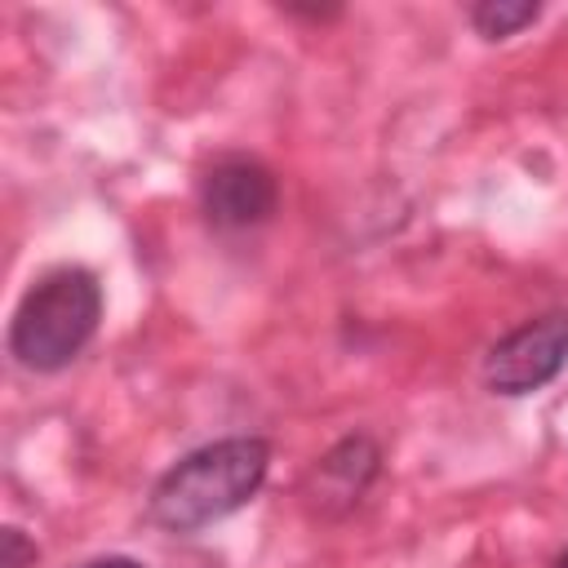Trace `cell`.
<instances>
[{
	"label": "cell",
	"mask_w": 568,
	"mask_h": 568,
	"mask_svg": "<svg viewBox=\"0 0 568 568\" xmlns=\"http://www.w3.org/2000/svg\"><path fill=\"white\" fill-rule=\"evenodd\" d=\"M271 466V448L257 435H235L186 453L151 488V519L169 532H195L253 501Z\"/></svg>",
	"instance_id": "6da1fadb"
},
{
	"label": "cell",
	"mask_w": 568,
	"mask_h": 568,
	"mask_svg": "<svg viewBox=\"0 0 568 568\" xmlns=\"http://www.w3.org/2000/svg\"><path fill=\"white\" fill-rule=\"evenodd\" d=\"M98 320H102L98 280L84 266H58L22 293L9 324V351L18 355L22 368L58 373L98 333Z\"/></svg>",
	"instance_id": "7a4b0ae2"
},
{
	"label": "cell",
	"mask_w": 568,
	"mask_h": 568,
	"mask_svg": "<svg viewBox=\"0 0 568 568\" xmlns=\"http://www.w3.org/2000/svg\"><path fill=\"white\" fill-rule=\"evenodd\" d=\"M564 364H568V315L550 311L541 320L519 324L488 351L484 382L497 395H532L546 382H555Z\"/></svg>",
	"instance_id": "3957f363"
},
{
	"label": "cell",
	"mask_w": 568,
	"mask_h": 568,
	"mask_svg": "<svg viewBox=\"0 0 568 568\" xmlns=\"http://www.w3.org/2000/svg\"><path fill=\"white\" fill-rule=\"evenodd\" d=\"M200 200H204V217L213 226L244 231V226H257L275 213L280 191H275V178L266 164H257L248 155H226L204 173Z\"/></svg>",
	"instance_id": "277c9868"
},
{
	"label": "cell",
	"mask_w": 568,
	"mask_h": 568,
	"mask_svg": "<svg viewBox=\"0 0 568 568\" xmlns=\"http://www.w3.org/2000/svg\"><path fill=\"white\" fill-rule=\"evenodd\" d=\"M377 444L373 439H364V435H351V439H342L333 453H324L320 457V466L311 470V488H306V497L320 506V510H346V506H355L359 497H364V488L373 484V475H377Z\"/></svg>",
	"instance_id": "5b68a950"
},
{
	"label": "cell",
	"mask_w": 568,
	"mask_h": 568,
	"mask_svg": "<svg viewBox=\"0 0 568 568\" xmlns=\"http://www.w3.org/2000/svg\"><path fill=\"white\" fill-rule=\"evenodd\" d=\"M537 13H541V9L528 4V0H484V4L470 9V22H475V31H479L484 40H506V36H515L519 27H528Z\"/></svg>",
	"instance_id": "8992f818"
},
{
	"label": "cell",
	"mask_w": 568,
	"mask_h": 568,
	"mask_svg": "<svg viewBox=\"0 0 568 568\" xmlns=\"http://www.w3.org/2000/svg\"><path fill=\"white\" fill-rule=\"evenodd\" d=\"M0 546H4L0 568H27V564L36 559V546H27V537H22L18 528H4V532H0Z\"/></svg>",
	"instance_id": "52a82bcc"
},
{
	"label": "cell",
	"mask_w": 568,
	"mask_h": 568,
	"mask_svg": "<svg viewBox=\"0 0 568 568\" xmlns=\"http://www.w3.org/2000/svg\"><path fill=\"white\" fill-rule=\"evenodd\" d=\"M89 568H142V564H133V559H98Z\"/></svg>",
	"instance_id": "ba28073f"
},
{
	"label": "cell",
	"mask_w": 568,
	"mask_h": 568,
	"mask_svg": "<svg viewBox=\"0 0 568 568\" xmlns=\"http://www.w3.org/2000/svg\"><path fill=\"white\" fill-rule=\"evenodd\" d=\"M555 568H568V550H564V555H559V564H555Z\"/></svg>",
	"instance_id": "9c48e42d"
}]
</instances>
